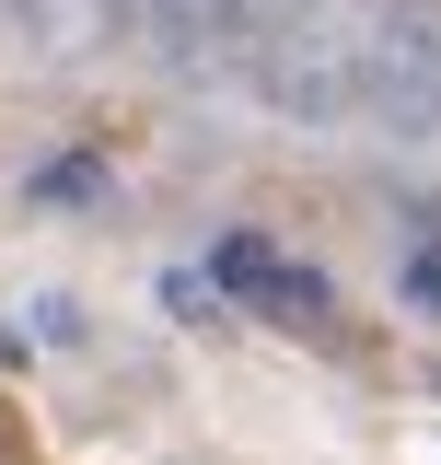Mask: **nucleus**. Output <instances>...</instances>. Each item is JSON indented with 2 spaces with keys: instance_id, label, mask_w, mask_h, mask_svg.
<instances>
[{
  "instance_id": "2",
  "label": "nucleus",
  "mask_w": 441,
  "mask_h": 465,
  "mask_svg": "<svg viewBox=\"0 0 441 465\" xmlns=\"http://www.w3.org/2000/svg\"><path fill=\"white\" fill-rule=\"evenodd\" d=\"M360 105L384 128H441V0H372V24H360Z\"/></svg>"
},
{
  "instance_id": "5",
  "label": "nucleus",
  "mask_w": 441,
  "mask_h": 465,
  "mask_svg": "<svg viewBox=\"0 0 441 465\" xmlns=\"http://www.w3.org/2000/svg\"><path fill=\"white\" fill-rule=\"evenodd\" d=\"M93 186H105V163H93V152H70V163H47V174H35V198H47V210H82Z\"/></svg>"
},
{
  "instance_id": "1",
  "label": "nucleus",
  "mask_w": 441,
  "mask_h": 465,
  "mask_svg": "<svg viewBox=\"0 0 441 465\" xmlns=\"http://www.w3.org/2000/svg\"><path fill=\"white\" fill-rule=\"evenodd\" d=\"M244 70H256V94H268L279 116H348L360 105V35L337 24L326 0H290V12H268L256 35H244Z\"/></svg>"
},
{
  "instance_id": "3",
  "label": "nucleus",
  "mask_w": 441,
  "mask_h": 465,
  "mask_svg": "<svg viewBox=\"0 0 441 465\" xmlns=\"http://www.w3.org/2000/svg\"><path fill=\"white\" fill-rule=\"evenodd\" d=\"M220 280L244 291V302H268V314H326V280H314V268H290V256H268L256 232H232V244H220Z\"/></svg>"
},
{
  "instance_id": "4",
  "label": "nucleus",
  "mask_w": 441,
  "mask_h": 465,
  "mask_svg": "<svg viewBox=\"0 0 441 465\" xmlns=\"http://www.w3.org/2000/svg\"><path fill=\"white\" fill-rule=\"evenodd\" d=\"M12 24H24L35 58H93L116 24H128V0H12Z\"/></svg>"
}]
</instances>
